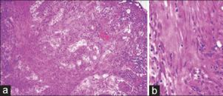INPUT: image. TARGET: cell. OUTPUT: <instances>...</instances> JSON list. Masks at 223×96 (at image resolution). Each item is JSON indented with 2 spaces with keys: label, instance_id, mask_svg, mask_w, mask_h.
Wrapping results in <instances>:
<instances>
[{
  "label": "cell",
  "instance_id": "6da1fadb",
  "mask_svg": "<svg viewBox=\"0 0 223 96\" xmlns=\"http://www.w3.org/2000/svg\"><path fill=\"white\" fill-rule=\"evenodd\" d=\"M0 93L2 95H10V86H2L0 88Z\"/></svg>",
  "mask_w": 223,
  "mask_h": 96
}]
</instances>
